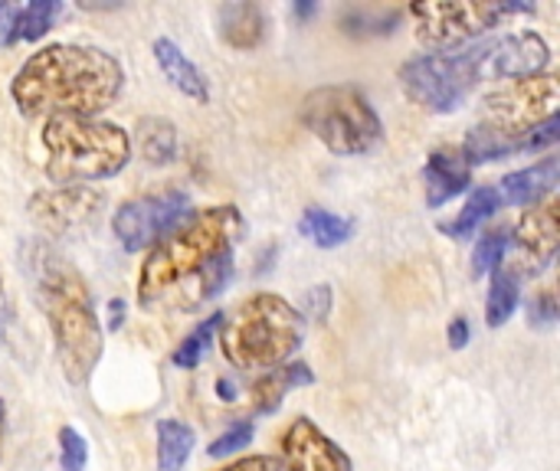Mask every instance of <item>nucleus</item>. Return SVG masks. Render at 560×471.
<instances>
[{"instance_id": "1", "label": "nucleus", "mask_w": 560, "mask_h": 471, "mask_svg": "<svg viewBox=\"0 0 560 471\" xmlns=\"http://www.w3.org/2000/svg\"><path fill=\"white\" fill-rule=\"evenodd\" d=\"M246 220L233 203L190 210L144 256L138 302L151 315H190L213 302L233 275V249Z\"/></svg>"}, {"instance_id": "2", "label": "nucleus", "mask_w": 560, "mask_h": 471, "mask_svg": "<svg viewBox=\"0 0 560 471\" xmlns=\"http://www.w3.org/2000/svg\"><path fill=\"white\" fill-rule=\"evenodd\" d=\"M125 89L121 62L79 43H52L36 49L13 75L10 95L26 118H92L118 102Z\"/></svg>"}, {"instance_id": "3", "label": "nucleus", "mask_w": 560, "mask_h": 471, "mask_svg": "<svg viewBox=\"0 0 560 471\" xmlns=\"http://www.w3.org/2000/svg\"><path fill=\"white\" fill-rule=\"evenodd\" d=\"M33 298L46 315L56 361L72 387H85L102 361V325L92 308V292L82 272L46 239L30 236L20 249Z\"/></svg>"}, {"instance_id": "4", "label": "nucleus", "mask_w": 560, "mask_h": 471, "mask_svg": "<svg viewBox=\"0 0 560 471\" xmlns=\"http://www.w3.org/2000/svg\"><path fill=\"white\" fill-rule=\"evenodd\" d=\"M46 177L56 187H89L125 170L131 161V138L125 128L98 118L59 115L43 125Z\"/></svg>"}, {"instance_id": "5", "label": "nucleus", "mask_w": 560, "mask_h": 471, "mask_svg": "<svg viewBox=\"0 0 560 471\" xmlns=\"http://www.w3.org/2000/svg\"><path fill=\"white\" fill-rule=\"evenodd\" d=\"M302 311L272 292L249 295L233 315H223L220 325V351L240 370H272L289 364L302 348Z\"/></svg>"}, {"instance_id": "6", "label": "nucleus", "mask_w": 560, "mask_h": 471, "mask_svg": "<svg viewBox=\"0 0 560 471\" xmlns=\"http://www.w3.org/2000/svg\"><path fill=\"white\" fill-rule=\"evenodd\" d=\"M302 125L338 157L368 154L384 134L377 108L354 85L312 89L302 102Z\"/></svg>"}, {"instance_id": "7", "label": "nucleus", "mask_w": 560, "mask_h": 471, "mask_svg": "<svg viewBox=\"0 0 560 471\" xmlns=\"http://www.w3.org/2000/svg\"><path fill=\"white\" fill-rule=\"evenodd\" d=\"M479 82V43L450 52H423L400 69V85L410 102L433 115H450L463 108Z\"/></svg>"}, {"instance_id": "8", "label": "nucleus", "mask_w": 560, "mask_h": 471, "mask_svg": "<svg viewBox=\"0 0 560 471\" xmlns=\"http://www.w3.org/2000/svg\"><path fill=\"white\" fill-rule=\"evenodd\" d=\"M535 3H495V0H456V3H413L417 39L436 52L459 49L463 43L489 33L512 13H532Z\"/></svg>"}, {"instance_id": "9", "label": "nucleus", "mask_w": 560, "mask_h": 471, "mask_svg": "<svg viewBox=\"0 0 560 471\" xmlns=\"http://www.w3.org/2000/svg\"><path fill=\"white\" fill-rule=\"evenodd\" d=\"M558 102L560 79L555 72L512 79L509 85H499L482 98V125L505 138H518L558 115Z\"/></svg>"}, {"instance_id": "10", "label": "nucleus", "mask_w": 560, "mask_h": 471, "mask_svg": "<svg viewBox=\"0 0 560 471\" xmlns=\"http://www.w3.org/2000/svg\"><path fill=\"white\" fill-rule=\"evenodd\" d=\"M187 213H190V197L184 190L135 197L115 210L112 233L125 246V252H141L151 249L164 233H171Z\"/></svg>"}, {"instance_id": "11", "label": "nucleus", "mask_w": 560, "mask_h": 471, "mask_svg": "<svg viewBox=\"0 0 560 471\" xmlns=\"http://www.w3.org/2000/svg\"><path fill=\"white\" fill-rule=\"evenodd\" d=\"M560 246V207L555 200L548 203H535L532 210H525V216L518 220V226L512 229V259L505 262L522 282L541 275Z\"/></svg>"}, {"instance_id": "12", "label": "nucleus", "mask_w": 560, "mask_h": 471, "mask_svg": "<svg viewBox=\"0 0 560 471\" xmlns=\"http://www.w3.org/2000/svg\"><path fill=\"white\" fill-rule=\"evenodd\" d=\"M551 62L548 43L535 30L495 36L479 43V79H528L541 75Z\"/></svg>"}, {"instance_id": "13", "label": "nucleus", "mask_w": 560, "mask_h": 471, "mask_svg": "<svg viewBox=\"0 0 560 471\" xmlns=\"http://www.w3.org/2000/svg\"><path fill=\"white\" fill-rule=\"evenodd\" d=\"M30 216L49 236L75 233L95 223L98 210L105 207V193L98 187H52L30 197Z\"/></svg>"}, {"instance_id": "14", "label": "nucleus", "mask_w": 560, "mask_h": 471, "mask_svg": "<svg viewBox=\"0 0 560 471\" xmlns=\"http://www.w3.org/2000/svg\"><path fill=\"white\" fill-rule=\"evenodd\" d=\"M282 471H354L351 456L325 436L308 416H299L285 426L282 439Z\"/></svg>"}, {"instance_id": "15", "label": "nucleus", "mask_w": 560, "mask_h": 471, "mask_svg": "<svg viewBox=\"0 0 560 471\" xmlns=\"http://www.w3.org/2000/svg\"><path fill=\"white\" fill-rule=\"evenodd\" d=\"M423 180H427V203L430 210H440L453 197H459L472 184V167L459 151H433L423 164Z\"/></svg>"}, {"instance_id": "16", "label": "nucleus", "mask_w": 560, "mask_h": 471, "mask_svg": "<svg viewBox=\"0 0 560 471\" xmlns=\"http://www.w3.org/2000/svg\"><path fill=\"white\" fill-rule=\"evenodd\" d=\"M151 49H154V62H158V69L164 72V79H167L180 95H187V98H190V102H197V105H207V102H210L207 75L200 72V66H194V59H187V56H184V49H180L174 39L158 36Z\"/></svg>"}, {"instance_id": "17", "label": "nucleus", "mask_w": 560, "mask_h": 471, "mask_svg": "<svg viewBox=\"0 0 560 471\" xmlns=\"http://www.w3.org/2000/svg\"><path fill=\"white\" fill-rule=\"evenodd\" d=\"M266 13L259 3L236 0L217 7V33L233 49H256L266 39Z\"/></svg>"}, {"instance_id": "18", "label": "nucleus", "mask_w": 560, "mask_h": 471, "mask_svg": "<svg viewBox=\"0 0 560 471\" xmlns=\"http://www.w3.org/2000/svg\"><path fill=\"white\" fill-rule=\"evenodd\" d=\"M560 180V161L555 154H548L545 161H538L535 167H525V170H515L502 180L499 197L502 203H512V207H535L541 203Z\"/></svg>"}, {"instance_id": "19", "label": "nucleus", "mask_w": 560, "mask_h": 471, "mask_svg": "<svg viewBox=\"0 0 560 471\" xmlns=\"http://www.w3.org/2000/svg\"><path fill=\"white\" fill-rule=\"evenodd\" d=\"M312 384H315V374L302 361H289L282 367H272L253 384V410L259 416H269L282 407L285 393H292L295 387H312Z\"/></svg>"}, {"instance_id": "20", "label": "nucleus", "mask_w": 560, "mask_h": 471, "mask_svg": "<svg viewBox=\"0 0 560 471\" xmlns=\"http://www.w3.org/2000/svg\"><path fill=\"white\" fill-rule=\"evenodd\" d=\"M299 233L312 246H318V249H338V246H345L354 236V223L338 216V213H331V210L308 207L302 213V220H299Z\"/></svg>"}, {"instance_id": "21", "label": "nucleus", "mask_w": 560, "mask_h": 471, "mask_svg": "<svg viewBox=\"0 0 560 471\" xmlns=\"http://www.w3.org/2000/svg\"><path fill=\"white\" fill-rule=\"evenodd\" d=\"M502 207V197L495 187H479L472 190V197L466 200V207L456 213V220L443 223L440 229L450 236V239H469L472 233H479V226Z\"/></svg>"}, {"instance_id": "22", "label": "nucleus", "mask_w": 560, "mask_h": 471, "mask_svg": "<svg viewBox=\"0 0 560 471\" xmlns=\"http://www.w3.org/2000/svg\"><path fill=\"white\" fill-rule=\"evenodd\" d=\"M138 151L148 164L161 167L177 157V131L167 118L148 115L138 121Z\"/></svg>"}, {"instance_id": "23", "label": "nucleus", "mask_w": 560, "mask_h": 471, "mask_svg": "<svg viewBox=\"0 0 560 471\" xmlns=\"http://www.w3.org/2000/svg\"><path fill=\"white\" fill-rule=\"evenodd\" d=\"M194 429L180 420L158 423V471H180L194 452Z\"/></svg>"}, {"instance_id": "24", "label": "nucleus", "mask_w": 560, "mask_h": 471, "mask_svg": "<svg viewBox=\"0 0 560 471\" xmlns=\"http://www.w3.org/2000/svg\"><path fill=\"white\" fill-rule=\"evenodd\" d=\"M459 154L466 157L469 167L472 164H489V161H499V157H509V154H522V134L518 138H505V134H499V131H492L486 125H476L466 134Z\"/></svg>"}, {"instance_id": "25", "label": "nucleus", "mask_w": 560, "mask_h": 471, "mask_svg": "<svg viewBox=\"0 0 560 471\" xmlns=\"http://www.w3.org/2000/svg\"><path fill=\"white\" fill-rule=\"evenodd\" d=\"M518 298H522V279L502 262V266L492 272V289H489V305H486V321H489V328H502V325L515 315Z\"/></svg>"}, {"instance_id": "26", "label": "nucleus", "mask_w": 560, "mask_h": 471, "mask_svg": "<svg viewBox=\"0 0 560 471\" xmlns=\"http://www.w3.org/2000/svg\"><path fill=\"white\" fill-rule=\"evenodd\" d=\"M220 325H223V315H210L207 321H200V325L194 328V334H187V338L177 344V351L171 354V364H174L177 370H194V367L203 361V354L213 348V338H217Z\"/></svg>"}, {"instance_id": "27", "label": "nucleus", "mask_w": 560, "mask_h": 471, "mask_svg": "<svg viewBox=\"0 0 560 471\" xmlns=\"http://www.w3.org/2000/svg\"><path fill=\"white\" fill-rule=\"evenodd\" d=\"M62 10H66L62 0H33V3H26L20 10V39H30V43L43 39L56 26Z\"/></svg>"}, {"instance_id": "28", "label": "nucleus", "mask_w": 560, "mask_h": 471, "mask_svg": "<svg viewBox=\"0 0 560 471\" xmlns=\"http://www.w3.org/2000/svg\"><path fill=\"white\" fill-rule=\"evenodd\" d=\"M509 243H512V229H492V233H486V236L476 243V252H472V275H489V272H495V269L505 262Z\"/></svg>"}, {"instance_id": "29", "label": "nucleus", "mask_w": 560, "mask_h": 471, "mask_svg": "<svg viewBox=\"0 0 560 471\" xmlns=\"http://www.w3.org/2000/svg\"><path fill=\"white\" fill-rule=\"evenodd\" d=\"M345 30L348 33H394L397 23H400V13L397 10H387V13H374V10H351L341 16Z\"/></svg>"}, {"instance_id": "30", "label": "nucleus", "mask_w": 560, "mask_h": 471, "mask_svg": "<svg viewBox=\"0 0 560 471\" xmlns=\"http://www.w3.org/2000/svg\"><path fill=\"white\" fill-rule=\"evenodd\" d=\"M253 433H256L253 420H240V423H233L223 436H217V439H213V446H210L207 452H210L213 459L233 456V452H240L243 446H249V443H253Z\"/></svg>"}, {"instance_id": "31", "label": "nucleus", "mask_w": 560, "mask_h": 471, "mask_svg": "<svg viewBox=\"0 0 560 471\" xmlns=\"http://www.w3.org/2000/svg\"><path fill=\"white\" fill-rule=\"evenodd\" d=\"M59 462H62V471H82L89 462V446L72 426L59 429Z\"/></svg>"}, {"instance_id": "32", "label": "nucleus", "mask_w": 560, "mask_h": 471, "mask_svg": "<svg viewBox=\"0 0 560 471\" xmlns=\"http://www.w3.org/2000/svg\"><path fill=\"white\" fill-rule=\"evenodd\" d=\"M558 292H555V289L535 292V298L528 302V325H532V328H548V325L558 321Z\"/></svg>"}, {"instance_id": "33", "label": "nucleus", "mask_w": 560, "mask_h": 471, "mask_svg": "<svg viewBox=\"0 0 560 471\" xmlns=\"http://www.w3.org/2000/svg\"><path fill=\"white\" fill-rule=\"evenodd\" d=\"M558 138H560V118L558 115H551L548 121H541L538 128H532V131H525V134H522V154H525V151H545V148H551Z\"/></svg>"}, {"instance_id": "34", "label": "nucleus", "mask_w": 560, "mask_h": 471, "mask_svg": "<svg viewBox=\"0 0 560 471\" xmlns=\"http://www.w3.org/2000/svg\"><path fill=\"white\" fill-rule=\"evenodd\" d=\"M20 10L23 3H0V49L13 46L20 39Z\"/></svg>"}, {"instance_id": "35", "label": "nucleus", "mask_w": 560, "mask_h": 471, "mask_svg": "<svg viewBox=\"0 0 560 471\" xmlns=\"http://www.w3.org/2000/svg\"><path fill=\"white\" fill-rule=\"evenodd\" d=\"M328 308H331V292H328V285H315L308 295H305V315H312V318H328ZM302 315V318H305Z\"/></svg>"}, {"instance_id": "36", "label": "nucleus", "mask_w": 560, "mask_h": 471, "mask_svg": "<svg viewBox=\"0 0 560 471\" xmlns=\"http://www.w3.org/2000/svg\"><path fill=\"white\" fill-rule=\"evenodd\" d=\"M220 471H282V466L272 456H246V459H240V462H233V466Z\"/></svg>"}, {"instance_id": "37", "label": "nucleus", "mask_w": 560, "mask_h": 471, "mask_svg": "<svg viewBox=\"0 0 560 471\" xmlns=\"http://www.w3.org/2000/svg\"><path fill=\"white\" fill-rule=\"evenodd\" d=\"M466 344H469V321L459 315V318L450 321V348L453 351H463Z\"/></svg>"}, {"instance_id": "38", "label": "nucleus", "mask_w": 560, "mask_h": 471, "mask_svg": "<svg viewBox=\"0 0 560 471\" xmlns=\"http://www.w3.org/2000/svg\"><path fill=\"white\" fill-rule=\"evenodd\" d=\"M217 397H220L223 403H233V400L240 397V387H236L230 377H220V380H217Z\"/></svg>"}, {"instance_id": "39", "label": "nucleus", "mask_w": 560, "mask_h": 471, "mask_svg": "<svg viewBox=\"0 0 560 471\" xmlns=\"http://www.w3.org/2000/svg\"><path fill=\"white\" fill-rule=\"evenodd\" d=\"M7 325H10V302L3 292V269H0V338L7 334Z\"/></svg>"}, {"instance_id": "40", "label": "nucleus", "mask_w": 560, "mask_h": 471, "mask_svg": "<svg viewBox=\"0 0 560 471\" xmlns=\"http://www.w3.org/2000/svg\"><path fill=\"white\" fill-rule=\"evenodd\" d=\"M121 321H125V302L118 298V302H112V305H108V328H112V331H118V328H121Z\"/></svg>"}, {"instance_id": "41", "label": "nucleus", "mask_w": 560, "mask_h": 471, "mask_svg": "<svg viewBox=\"0 0 560 471\" xmlns=\"http://www.w3.org/2000/svg\"><path fill=\"white\" fill-rule=\"evenodd\" d=\"M315 13V3H292V16L295 20H308Z\"/></svg>"}, {"instance_id": "42", "label": "nucleus", "mask_w": 560, "mask_h": 471, "mask_svg": "<svg viewBox=\"0 0 560 471\" xmlns=\"http://www.w3.org/2000/svg\"><path fill=\"white\" fill-rule=\"evenodd\" d=\"M3 426H7V410H3V400H0V449H3Z\"/></svg>"}]
</instances>
